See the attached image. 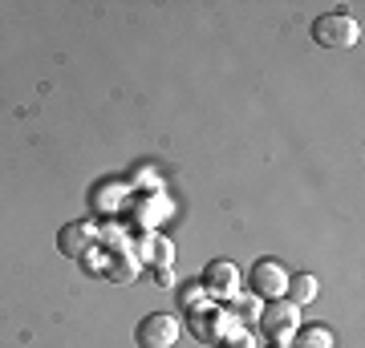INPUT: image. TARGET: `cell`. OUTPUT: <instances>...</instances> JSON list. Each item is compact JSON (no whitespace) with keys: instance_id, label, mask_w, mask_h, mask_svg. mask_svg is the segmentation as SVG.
Listing matches in <instances>:
<instances>
[{"instance_id":"obj_17","label":"cell","mask_w":365,"mask_h":348,"mask_svg":"<svg viewBox=\"0 0 365 348\" xmlns=\"http://www.w3.org/2000/svg\"><path fill=\"white\" fill-rule=\"evenodd\" d=\"M268 348H288V344H268Z\"/></svg>"},{"instance_id":"obj_14","label":"cell","mask_w":365,"mask_h":348,"mask_svg":"<svg viewBox=\"0 0 365 348\" xmlns=\"http://www.w3.org/2000/svg\"><path fill=\"white\" fill-rule=\"evenodd\" d=\"M150 263H155V268H175V243L163 239V235H155V243H150Z\"/></svg>"},{"instance_id":"obj_15","label":"cell","mask_w":365,"mask_h":348,"mask_svg":"<svg viewBox=\"0 0 365 348\" xmlns=\"http://www.w3.org/2000/svg\"><path fill=\"white\" fill-rule=\"evenodd\" d=\"M223 348H260V344H256V336L235 332V336H227V340H223Z\"/></svg>"},{"instance_id":"obj_7","label":"cell","mask_w":365,"mask_h":348,"mask_svg":"<svg viewBox=\"0 0 365 348\" xmlns=\"http://www.w3.org/2000/svg\"><path fill=\"white\" fill-rule=\"evenodd\" d=\"M98 223L81 219V223H69V227H61V235H57V247H61V255L69 259H86V251H90L93 243H98Z\"/></svg>"},{"instance_id":"obj_11","label":"cell","mask_w":365,"mask_h":348,"mask_svg":"<svg viewBox=\"0 0 365 348\" xmlns=\"http://www.w3.org/2000/svg\"><path fill=\"white\" fill-rule=\"evenodd\" d=\"M317 292H321V288H317V275H309V271H297V275H288V292L284 296L292 300V304H313L317 300Z\"/></svg>"},{"instance_id":"obj_4","label":"cell","mask_w":365,"mask_h":348,"mask_svg":"<svg viewBox=\"0 0 365 348\" xmlns=\"http://www.w3.org/2000/svg\"><path fill=\"white\" fill-rule=\"evenodd\" d=\"M199 284H203L207 300H227V304L244 292V288H240V284H244V280H240V268H235L232 259H211Z\"/></svg>"},{"instance_id":"obj_8","label":"cell","mask_w":365,"mask_h":348,"mask_svg":"<svg viewBox=\"0 0 365 348\" xmlns=\"http://www.w3.org/2000/svg\"><path fill=\"white\" fill-rule=\"evenodd\" d=\"M288 344L292 348H337V336L329 332L325 324H300Z\"/></svg>"},{"instance_id":"obj_5","label":"cell","mask_w":365,"mask_h":348,"mask_svg":"<svg viewBox=\"0 0 365 348\" xmlns=\"http://www.w3.org/2000/svg\"><path fill=\"white\" fill-rule=\"evenodd\" d=\"M191 332H195L199 340L223 344L227 336L240 332V320H235L227 308H199V312H191Z\"/></svg>"},{"instance_id":"obj_9","label":"cell","mask_w":365,"mask_h":348,"mask_svg":"<svg viewBox=\"0 0 365 348\" xmlns=\"http://www.w3.org/2000/svg\"><path fill=\"white\" fill-rule=\"evenodd\" d=\"M167 199H163V194H150V199H138V203H134V215H138V223H143L146 231H155L158 223L167 219Z\"/></svg>"},{"instance_id":"obj_1","label":"cell","mask_w":365,"mask_h":348,"mask_svg":"<svg viewBox=\"0 0 365 348\" xmlns=\"http://www.w3.org/2000/svg\"><path fill=\"white\" fill-rule=\"evenodd\" d=\"M260 328H264V336H268V344H288V340L297 336V328H300V308L288 296L264 300Z\"/></svg>"},{"instance_id":"obj_16","label":"cell","mask_w":365,"mask_h":348,"mask_svg":"<svg viewBox=\"0 0 365 348\" xmlns=\"http://www.w3.org/2000/svg\"><path fill=\"white\" fill-rule=\"evenodd\" d=\"M155 284L158 288H175V268H155Z\"/></svg>"},{"instance_id":"obj_6","label":"cell","mask_w":365,"mask_h":348,"mask_svg":"<svg viewBox=\"0 0 365 348\" xmlns=\"http://www.w3.org/2000/svg\"><path fill=\"white\" fill-rule=\"evenodd\" d=\"M288 292V268L280 259H256L252 263V296L280 300Z\"/></svg>"},{"instance_id":"obj_10","label":"cell","mask_w":365,"mask_h":348,"mask_svg":"<svg viewBox=\"0 0 365 348\" xmlns=\"http://www.w3.org/2000/svg\"><path fill=\"white\" fill-rule=\"evenodd\" d=\"M126 182H102L98 191H93V211H102V215H118V206L126 199Z\"/></svg>"},{"instance_id":"obj_12","label":"cell","mask_w":365,"mask_h":348,"mask_svg":"<svg viewBox=\"0 0 365 348\" xmlns=\"http://www.w3.org/2000/svg\"><path fill=\"white\" fill-rule=\"evenodd\" d=\"M260 312H264V300L252 296V292H240V296L232 300V316L240 324H260Z\"/></svg>"},{"instance_id":"obj_13","label":"cell","mask_w":365,"mask_h":348,"mask_svg":"<svg viewBox=\"0 0 365 348\" xmlns=\"http://www.w3.org/2000/svg\"><path fill=\"white\" fill-rule=\"evenodd\" d=\"M211 300H207V292H203V284H187L179 292V308L182 312H199V308H207Z\"/></svg>"},{"instance_id":"obj_3","label":"cell","mask_w":365,"mask_h":348,"mask_svg":"<svg viewBox=\"0 0 365 348\" xmlns=\"http://www.w3.org/2000/svg\"><path fill=\"white\" fill-rule=\"evenodd\" d=\"M179 320L170 316V312H150V316H143L138 320V328H134V340H138V348H175L179 344Z\"/></svg>"},{"instance_id":"obj_2","label":"cell","mask_w":365,"mask_h":348,"mask_svg":"<svg viewBox=\"0 0 365 348\" xmlns=\"http://www.w3.org/2000/svg\"><path fill=\"white\" fill-rule=\"evenodd\" d=\"M313 41L325 45V49H353L361 45V25L345 13H329V16H317L313 21Z\"/></svg>"}]
</instances>
